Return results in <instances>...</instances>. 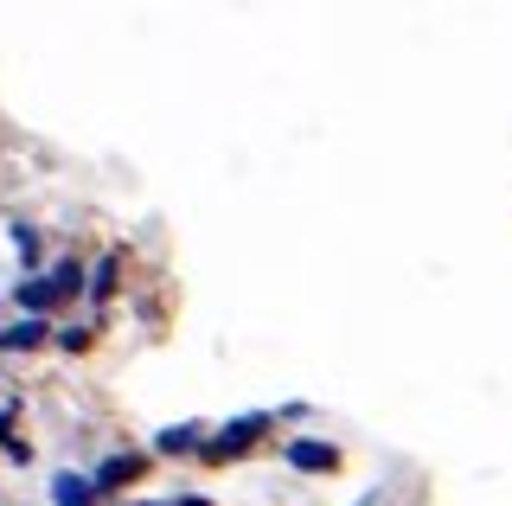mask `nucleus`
Returning a JSON list of instances; mask_svg holds the SVG:
<instances>
[{
  "mask_svg": "<svg viewBox=\"0 0 512 506\" xmlns=\"http://www.w3.org/2000/svg\"><path fill=\"white\" fill-rule=\"evenodd\" d=\"M269 430V417H237V423H224V436H212L205 442V455H212V462H224V455H237V449H250L256 436Z\"/></svg>",
  "mask_w": 512,
  "mask_h": 506,
  "instance_id": "nucleus-1",
  "label": "nucleus"
},
{
  "mask_svg": "<svg viewBox=\"0 0 512 506\" xmlns=\"http://www.w3.org/2000/svg\"><path fill=\"white\" fill-rule=\"evenodd\" d=\"M141 506H154V500H141Z\"/></svg>",
  "mask_w": 512,
  "mask_h": 506,
  "instance_id": "nucleus-11",
  "label": "nucleus"
},
{
  "mask_svg": "<svg viewBox=\"0 0 512 506\" xmlns=\"http://www.w3.org/2000/svg\"><path fill=\"white\" fill-rule=\"evenodd\" d=\"M288 468L320 474V468H333V449H327V442H288Z\"/></svg>",
  "mask_w": 512,
  "mask_h": 506,
  "instance_id": "nucleus-2",
  "label": "nucleus"
},
{
  "mask_svg": "<svg viewBox=\"0 0 512 506\" xmlns=\"http://www.w3.org/2000/svg\"><path fill=\"white\" fill-rule=\"evenodd\" d=\"M13 430V410H0V436H7Z\"/></svg>",
  "mask_w": 512,
  "mask_h": 506,
  "instance_id": "nucleus-10",
  "label": "nucleus"
},
{
  "mask_svg": "<svg viewBox=\"0 0 512 506\" xmlns=\"http://www.w3.org/2000/svg\"><path fill=\"white\" fill-rule=\"evenodd\" d=\"M135 455H116V462H103V474H96V487H122V481H135Z\"/></svg>",
  "mask_w": 512,
  "mask_h": 506,
  "instance_id": "nucleus-6",
  "label": "nucleus"
},
{
  "mask_svg": "<svg viewBox=\"0 0 512 506\" xmlns=\"http://www.w3.org/2000/svg\"><path fill=\"white\" fill-rule=\"evenodd\" d=\"M52 289H58V295L77 289V263H58V270H52Z\"/></svg>",
  "mask_w": 512,
  "mask_h": 506,
  "instance_id": "nucleus-9",
  "label": "nucleus"
},
{
  "mask_svg": "<svg viewBox=\"0 0 512 506\" xmlns=\"http://www.w3.org/2000/svg\"><path fill=\"white\" fill-rule=\"evenodd\" d=\"M109 289H116V263H96V282H90V295H96V302H103Z\"/></svg>",
  "mask_w": 512,
  "mask_h": 506,
  "instance_id": "nucleus-8",
  "label": "nucleus"
},
{
  "mask_svg": "<svg viewBox=\"0 0 512 506\" xmlns=\"http://www.w3.org/2000/svg\"><path fill=\"white\" fill-rule=\"evenodd\" d=\"M39 340H45V321H39V314H26V321H13L7 334H0V346H39Z\"/></svg>",
  "mask_w": 512,
  "mask_h": 506,
  "instance_id": "nucleus-4",
  "label": "nucleus"
},
{
  "mask_svg": "<svg viewBox=\"0 0 512 506\" xmlns=\"http://www.w3.org/2000/svg\"><path fill=\"white\" fill-rule=\"evenodd\" d=\"M154 449H160V455H186V449H199V430H192V423H180V430L154 436Z\"/></svg>",
  "mask_w": 512,
  "mask_h": 506,
  "instance_id": "nucleus-5",
  "label": "nucleus"
},
{
  "mask_svg": "<svg viewBox=\"0 0 512 506\" xmlns=\"http://www.w3.org/2000/svg\"><path fill=\"white\" fill-rule=\"evenodd\" d=\"M90 494H96V487L77 481V474H58V481H52V500L58 506H90Z\"/></svg>",
  "mask_w": 512,
  "mask_h": 506,
  "instance_id": "nucleus-3",
  "label": "nucleus"
},
{
  "mask_svg": "<svg viewBox=\"0 0 512 506\" xmlns=\"http://www.w3.org/2000/svg\"><path fill=\"white\" fill-rule=\"evenodd\" d=\"M52 295H58V289H52V276H45V282H26V289H20V302H26L32 314H39V308H52Z\"/></svg>",
  "mask_w": 512,
  "mask_h": 506,
  "instance_id": "nucleus-7",
  "label": "nucleus"
}]
</instances>
